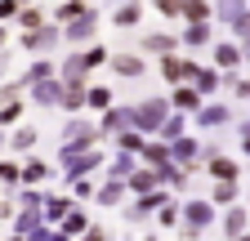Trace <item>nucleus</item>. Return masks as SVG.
Returning <instances> with one entry per match:
<instances>
[{
    "mask_svg": "<svg viewBox=\"0 0 250 241\" xmlns=\"http://www.w3.org/2000/svg\"><path fill=\"white\" fill-rule=\"evenodd\" d=\"M58 165H62V179H81V174H89V170H99L103 165V147H58Z\"/></svg>",
    "mask_w": 250,
    "mask_h": 241,
    "instance_id": "1",
    "label": "nucleus"
},
{
    "mask_svg": "<svg viewBox=\"0 0 250 241\" xmlns=\"http://www.w3.org/2000/svg\"><path fill=\"white\" fill-rule=\"evenodd\" d=\"M210 223H214V205L210 201H188V205H179V232L188 241H201V232Z\"/></svg>",
    "mask_w": 250,
    "mask_h": 241,
    "instance_id": "2",
    "label": "nucleus"
},
{
    "mask_svg": "<svg viewBox=\"0 0 250 241\" xmlns=\"http://www.w3.org/2000/svg\"><path fill=\"white\" fill-rule=\"evenodd\" d=\"M130 116H134V130L139 134H156V130H161V120L170 116V103L166 99H143V103L130 107Z\"/></svg>",
    "mask_w": 250,
    "mask_h": 241,
    "instance_id": "3",
    "label": "nucleus"
},
{
    "mask_svg": "<svg viewBox=\"0 0 250 241\" xmlns=\"http://www.w3.org/2000/svg\"><path fill=\"white\" fill-rule=\"evenodd\" d=\"M134 130V116H130V107H107L103 112V120H99V143H112V139H121V134H130Z\"/></svg>",
    "mask_w": 250,
    "mask_h": 241,
    "instance_id": "4",
    "label": "nucleus"
},
{
    "mask_svg": "<svg viewBox=\"0 0 250 241\" xmlns=\"http://www.w3.org/2000/svg\"><path fill=\"white\" fill-rule=\"evenodd\" d=\"M62 147H72V152L76 147H99V130H94L85 116H72L67 125H62Z\"/></svg>",
    "mask_w": 250,
    "mask_h": 241,
    "instance_id": "5",
    "label": "nucleus"
},
{
    "mask_svg": "<svg viewBox=\"0 0 250 241\" xmlns=\"http://www.w3.org/2000/svg\"><path fill=\"white\" fill-rule=\"evenodd\" d=\"M49 174H54V165H49V161H41L36 152H27V157L18 161V183H22V188H41Z\"/></svg>",
    "mask_w": 250,
    "mask_h": 241,
    "instance_id": "6",
    "label": "nucleus"
},
{
    "mask_svg": "<svg viewBox=\"0 0 250 241\" xmlns=\"http://www.w3.org/2000/svg\"><path fill=\"white\" fill-rule=\"evenodd\" d=\"M139 165H147V170L170 165V143H161V139H143V147H139Z\"/></svg>",
    "mask_w": 250,
    "mask_h": 241,
    "instance_id": "7",
    "label": "nucleus"
},
{
    "mask_svg": "<svg viewBox=\"0 0 250 241\" xmlns=\"http://www.w3.org/2000/svg\"><path fill=\"white\" fill-rule=\"evenodd\" d=\"M201 152H206V165H210V179H214V183H237V161L219 157L214 147H201Z\"/></svg>",
    "mask_w": 250,
    "mask_h": 241,
    "instance_id": "8",
    "label": "nucleus"
},
{
    "mask_svg": "<svg viewBox=\"0 0 250 241\" xmlns=\"http://www.w3.org/2000/svg\"><path fill=\"white\" fill-rule=\"evenodd\" d=\"M36 139H41L36 125H14V134H5V147H14L18 157H27V152H36Z\"/></svg>",
    "mask_w": 250,
    "mask_h": 241,
    "instance_id": "9",
    "label": "nucleus"
},
{
    "mask_svg": "<svg viewBox=\"0 0 250 241\" xmlns=\"http://www.w3.org/2000/svg\"><path fill=\"white\" fill-rule=\"evenodd\" d=\"M152 188H161V174L147 170V165H139L130 179H125V192H134V197H143V192H152Z\"/></svg>",
    "mask_w": 250,
    "mask_h": 241,
    "instance_id": "10",
    "label": "nucleus"
},
{
    "mask_svg": "<svg viewBox=\"0 0 250 241\" xmlns=\"http://www.w3.org/2000/svg\"><path fill=\"white\" fill-rule=\"evenodd\" d=\"M197 157H201V143H197L192 134H179V139L170 143V161H183V170L192 165Z\"/></svg>",
    "mask_w": 250,
    "mask_h": 241,
    "instance_id": "11",
    "label": "nucleus"
},
{
    "mask_svg": "<svg viewBox=\"0 0 250 241\" xmlns=\"http://www.w3.org/2000/svg\"><path fill=\"white\" fill-rule=\"evenodd\" d=\"M72 205H76L72 197H62V192H49V197H45V205H41V219H45V223H62V215H67Z\"/></svg>",
    "mask_w": 250,
    "mask_h": 241,
    "instance_id": "12",
    "label": "nucleus"
},
{
    "mask_svg": "<svg viewBox=\"0 0 250 241\" xmlns=\"http://www.w3.org/2000/svg\"><path fill=\"white\" fill-rule=\"evenodd\" d=\"M125 197H130V192H125L121 179H103V183L94 188V205H121Z\"/></svg>",
    "mask_w": 250,
    "mask_h": 241,
    "instance_id": "13",
    "label": "nucleus"
},
{
    "mask_svg": "<svg viewBox=\"0 0 250 241\" xmlns=\"http://www.w3.org/2000/svg\"><path fill=\"white\" fill-rule=\"evenodd\" d=\"M89 223H94V219L85 215V210H81V201H76V205L67 210V215H62V223H58V228H62V237H67V241H76V237H81Z\"/></svg>",
    "mask_w": 250,
    "mask_h": 241,
    "instance_id": "14",
    "label": "nucleus"
},
{
    "mask_svg": "<svg viewBox=\"0 0 250 241\" xmlns=\"http://www.w3.org/2000/svg\"><path fill=\"white\" fill-rule=\"evenodd\" d=\"M228 116H232V112H228L224 103H201V107H197V125H201V130H214V125H228Z\"/></svg>",
    "mask_w": 250,
    "mask_h": 241,
    "instance_id": "15",
    "label": "nucleus"
},
{
    "mask_svg": "<svg viewBox=\"0 0 250 241\" xmlns=\"http://www.w3.org/2000/svg\"><path fill=\"white\" fill-rule=\"evenodd\" d=\"M31 85H36V89H31V103H36V107H54L62 99V85L58 80H31Z\"/></svg>",
    "mask_w": 250,
    "mask_h": 241,
    "instance_id": "16",
    "label": "nucleus"
},
{
    "mask_svg": "<svg viewBox=\"0 0 250 241\" xmlns=\"http://www.w3.org/2000/svg\"><path fill=\"white\" fill-rule=\"evenodd\" d=\"M134 170H139V157H134V152H116V157L107 161V179H121V183H125Z\"/></svg>",
    "mask_w": 250,
    "mask_h": 241,
    "instance_id": "17",
    "label": "nucleus"
},
{
    "mask_svg": "<svg viewBox=\"0 0 250 241\" xmlns=\"http://www.w3.org/2000/svg\"><path fill=\"white\" fill-rule=\"evenodd\" d=\"M112 72L125 76V80H139V76H143V58H134V54H116V58H112Z\"/></svg>",
    "mask_w": 250,
    "mask_h": 241,
    "instance_id": "18",
    "label": "nucleus"
},
{
    "mask_svg": "<svg viewBox=\"0 0 250 241\" xmlns=\"http://www.w3.org/2000/svg\"><path fill=\"white\" fill-rule=\"evenodd\" d=\"M9 223H14V232H18V237H31L45 219H41V210H14V219H9Z\"/></svg>",
    "mask_w": 250,
    "mask_h": 241,
    "instance_id": "19",
    "label": "nucleus"
},
{
    "mask_svg": "<svg viewBox=\"0 0 250 241\" xmlns=\"http://www.w3.org/2000/svg\"><path fill=\"white\" fill-rule=\"evenodd\" d=\"M85 76H89V67H85V54H72L67 63H62V80H67V85H85Z\"/></svg>",
    "mask_w": 250,
    "mask_h": 241,
    "instance_id": "20",
    "label": "nucleus"
},
{
    "mask_svg": "<svg viewBox=\"0 0 250 241\" xmlns=\"http://www.w3.org/2000/svg\"><path fill=\"white\" fill-rule=\"evenodd\" d=\"M89 36H94V14H76L72 27H67V40L81 45V40H89Z\"/></svg>",
    "mask_w": 250,
    "mask_h": 241,
    "instance_id": "21",
    "label": "nucleus"
},
{
    "mask_svg": "<svg viewBox=\"0 0 250 241\" xmlns=\"http://www.w3.org/2000/svg\"><path fill=\"white\" fill-rule=\"evenodd\" d=\"M246 223H250V215H246L241 205H232L228 215H224V237H232V241H237V237L246 232Z\"/></svg>",
    "mask_w": 250,
    "mask_h": 241,
    "instance_id": "22",
    "label": "nucleus"
},
{
    "mask_svg": "<svg viewBox=\"0 0 250 241\" xmlns=\"http://www.w3.org/2000/svg\"><path fill=\"white\" fill-rule=\"evenodd\" d=\"M85 103H89L94 112H107V107L116 103V94H112L107 85H89V89H85Z\"/></svg>",
    "mask_w": 250,
    "mask_h": 241,
    "instance_id": "23",
    "label": "nucleus"
},
{
    "mask_svg": "<svg viewBox=\"0 0 250 241\" xmlns=\"http://www.w3.org/2000/svg\"><path fill=\"white\" fill-rule=\"evenodd\" d=\"M58 107H62V112H81V107H85V85H62Z\"/></svg>",
    "mask_w": 250,
    "mask_h": 241,
    "instance_id": "24",
    "label": "nucleus"
},
{
    "mask_svg": "<svg viewBox=\"0 0 250 241\" xmlns=\"http://www.w3.org/2000/svg\"><path fill=\"white\" fill-rule=\"evenodd\" d=\"M54 40H58L54 27H31L27 32V49H54Z\"/></svg>",
    "mask_w": 250,
    "mask_h": 241,
    "instance_id": "25",
    "label": "nucleus"
},
{
    "mask_svg": "<svg viewBox=\"0 0 250 241\" xmlns=\"http://www.w3.org/2000/svg\"><path fill=\"white\" fill-rule=\"evenodd\" d=\"M139 205H143V215H156L161 205H170V192L166 188H152V192H143V197H134Z\"/></svg>",
    "mask_w": 250,
    "mask_h": 241,
    "instance_id": "26",
    "label": "nucleus"
},
{
    "mask_svg": "<svg viewBox=\"0 0 250 241\" xmlns=\"http://www.w3.org/2000/svg\"><path fill=\"white\" fill-rule=\"evenodd\" d=\"M161 72H166V80H170V85H179V80L192 76L197 67H192V63H183V58H166V67H161Z\"/></svg>",
    "mask_w": 250,
    "mask_h": 241,
    "instance_id": "27",
    "label": "nucleus"
},
{
    "mask_svg": "<svg viewBox=\"0 0 250 241\" xmlns=\"http://www.w3.org/2000/svg\"><path fill=\"white\" fill-rule=\"evenodd\" d=\"M0 188H5V192L22 188V183H18V161H14V157H0Z\"/></svg>",
    "mask_w": 250,
    "mask_h": 241,
    "instance_id": "28",
    "label": "nucleus"
},
{
    "mask_svg": "<svg viewBox=\"0 0 250 241\" xmlns=\"http://www.w3.org/2000/svg\"><path fill=\"white\" fill-rule=\"evenodd\" d=\"M170 99H174V107H179V112H197V107H201V94H197V89H183V85L174 89Z\"/></svg>",
    "mask_w": 250,
    "mask_h": 241,
    "instance_id": "29",
    "label": "nucleus"
},
{
    "mask_svg": "<svg viewBox=\"0 0 250 241\" xmlns=\"http://www.w3.org/2000/svg\"><path fill=\"white\" fill-rule=\"evenodd\" d=\"M156 134H161V143H174L179 134H188V125H183V116H166V120H161V130H156Z\"/></svg>",
    "mask_w": 250,
    "mask_h": 241,
    "instance_id": "30",
    "label": "nucleus"
},
{
    "mask_svg": "<svg viewBox=\"0 0 250 241\" xmlns=\"http://www.w3.org/2000/svg\"><path fill=\"white\" fill-rule=\"evenodd\" d=\"M72 201H94V188H99V183H94V179L89 174H81V179H72Z\"/></svg>",
    "mask_w": 250,
    "mask_h": 241,
    "instance_id": "31",
    "label": "nucleus"
},
{
    "mask_svg": "<svg viewBox=\"0 0 250 241\" xmlns=\"http://www.w3.org/2000/svg\"><path fill=\"white\" fill-rule=\"evenodd\" d=\"M18 116H22V99H9V103H0V130L18 125Z\"/></svg>",
    "mask_w": 250,
    "mask_h": 241,
    "instance_id": "32",
    "label": "nucleus"
},
{
    "mask_svg": "<svg viewBox=\"0 0 250 241\" xmlns=\"http://www.w3.org/2000/svg\"><path fill=\"white\" fill-rule=\"evenodd\" d=\"M232 201H237V183H214L210 205H232Z\"/></svg>",
    "mask_w": 250,
    "mask_h": 241,
    "instance_id": "33",
    "label": "nucleus"
},
{
    "mask_svg": "<svg viewBox=\"0 0 250 241\" xmlns=\"http://www.w3.org/2000/svg\"><path fill=\"white\" fill-rule=\"evenodd\" d=\"M143 139H147V134L130 130V134H121V139H116V147H121V152H134V157H139V147H143Z\"/></svg>",
    "mask_w": 250,
    "mask_h": 241,
    "instance_id": "34",
    "label": "nucleus"
},
{
    "mask_svg": "<svg viewBox=\"0 0 250 241\" xmlns=\"http://www.w3.org/2000/svg\"><path fill=\"white\" fill-rule=\"evenodd\" d=\"M156 223H161V228H179V205L174 201L161 205V210H156Z\"/></svg>",
    "mask_w": 250,
    "mask_h": 241,
    "instance_id": "35",
    "label": "nucleus"
},
{
    "mask_svg": "<svg viewBox=\"0 0 250 241\" xmlns=\"http://www.w3.org/2000/svg\"><path fill=\"white\" fill-rule=\"evenodd\" d=\"M31 241H67V237H62V228H49V223H41L36 232H31Z\"/></svg>",
    "mask_w": 250,
    "mask_h": 241,
    "instance_id": "36",
    "label": "nucleus"
},
{
    "mask_svg": "<svg viewBox=\"0 0 250 241\" xmlns=\"http://www.w3.org/2000/svg\"><path fill=\"white\" fill-rule=\"evenodd\" d=\"M147 219H152V215H143V205H139V201L125 205V223H134V228H139V223H147Z\"/></svg>",
    "mask_w": 250,
    "mask_h": 241,
    "instance_id": "37",
    "label": "nucleus"
},
{
    "mask_svg": "<svg viewBox=\"0 0 250 241\" xmlns=\"http://www.w3.org/2000/svg\"><path fill=\"white\" fill-rule=\"evenodd\" d=\"M214 85H219V76H214V72H201V76H197V94H210Z\"/></svg>",
    "mask_w": 250,
    "mask_h": 241,
    "instance_id": "38",
    "label": "nucleus"
},
{
    "mask_svg": "<svg viewBox=\"0 0 250 241\" xmlns=\"http://www.w3.org/2000/svg\"><path fill=\"white\" fill-rule=\"evenodd\" d=\"M214 58H219L224 67H232V63H237V49H232V45H219V54H214Z\"/></svg>",
    "mask_w": 250,
    "mask_h": 241,
    "instance_id": "39",
    "label": "nucleus"
},
{
    "mask_svg": "<svg viewBox=\"0 0 250 241\" xmlns=\"http://www.w3.org/2000/svg\"><path fill=\"white\" fill-rule=\"evenodd\" d=\"M116 22H121V27H130V22H139V9H134V5H130V9H121V14H116Z\"/></svg>",
    "mask_w": 250,
    "mask_h": 241,
    "instance_id": "40",
    "label": "nucleus"
},
{
    "mask_svg": "<svg viewBox=\"0 0 250 241\" xmlns=\"http://www.w3.org/2000/svg\"><path fill=\"white\" fill-rule=\"evenodd\" d=\"M143 45H147V49H156V54H161V49H170V36H147Z\"/></svg>",
    "mask_w": 250,
    "mask_h": 241,
    "instance_id": "41",
    "label": "nucleus"
},
{
    "mask_svg": "<svg viewBox=\"0 0 250 241\" xmlns=\"http://www.w3.org/2000/svg\"><path fill=\"white\" fill-rule=\"evenodd\" d=\"M103 58H107L103 49H89V54H85V67H99V63H103Z\"/></svg>",
    "mask_w": 250,
    "mask_h": 241,
    "instance_id": "42",
    "label": "nucleus"
},
{
    "mask_svg": "<svg viewBox=\"0 0 250 241\" xmlns=\"http://www.w3.org/2000/svg\"><path fill=\"white\" fill-rule=\"evenodd\" d=\"M237 94H241V99H250V80H237Z\"/></svg>",
    "mask_w": 250,
    "mask_h": 241,
    "instance_id": "43",
    "label": "nucleus"
},
{
    "mask_svg": "<svg viewBox=\"0 0 250 241\" xmlns=\"http://www.w3.org/2000/svg\"><path fill=\"white\" fill-rule=\"evenodd\" d=\"M0 76H9V54H0Z\"/></svg>",
    "mask_w": 250,
    "mask_h": 241,
    "instance_id": "44",
    "label": "nucleus"
},
{
    "mask_svg": "<svg viewBox=\"0 0 250 241\" xmlns=\"http://www.w3.org/2000/svg\"><path fill=\"white\" fill-rule=\"evenodd\" d=\"M5 241H31V237H18V232H9V237H5Z\"/></svg>",
    "mask_w": 250,
    "mask_h": 241,
    "instance_id": "45",
    "label": "nucleus"
},
{
    "mask_svg": "<svg viewBox=\"0 0 250 241\" xmlns=\"http://www.w3.org/2000/svg\"><path fill=\"white\" fill-rule=\"evenodd\" d=\"M0 157H5V130H0Z\"/></svg>",
    "mask_w": 250,
    "mask_h": 241,
    "instance_id": "46",
    "label": "nucleus"
},
{
    "mask_svg": "<svg viewBox=\"0 0 250 241\" xmlns=\"http://www.w3.org/2000/svg\"><path fill=\"white\" fill-rule=\"evenodd\" d=\"M237 241H250V232H241V237H237Z\"/></svg>",
    "mask_w": 250,
    "mask_h": 241,
    "instance_id": "47",
    "label": "nucleus"
},
{
    "mask_svg": "<svg viewBox=\"0 0 250 241\" xmlns=\"http://www.w3.org/2000/svg\"><path fill=\"white\" fill-rule=\"evenodd\" d=\"M0 45H5V27H0Z\"/></svg>",
    "mask_w": 250,
    "mask_h": 241,
    "instance_id": "48",
    "label": "nucleus"
},
{
    "mask_svg": "<svg viewBox=\"0 0 250 241\" xmlns=\"http://www.w3.org/2000/svg\"><path fill=\"white\" fill-rule=\"evenodd\" d=\"M143 241H156V237H143Z\"/></svg>",
    "mask_w": 250,
    "mask_h": 241,
    "instance_id": "49",
    "label": "nucleus"
},
{
    "mask_svg": "<svg viewBox=\"0 0 250 241\" xmlns=\"http://www.w3.org/2000/svg\"><path fill=\"white\" fill-rule=\"evenodd\" d=\"M201 241H206V237H201Z\"/></svg>",
    "mask_w": 250,
    "mask_h": 241,
    "instance_id": "50",
    "label": "nucleus"
}]
</instances>
